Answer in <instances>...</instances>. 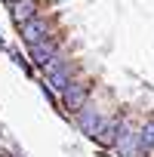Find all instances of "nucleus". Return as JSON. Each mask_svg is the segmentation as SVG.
Instances as JSON below:
<instances>
[{
    "label": "nucleus",
    "mask_w": 154,
    "mask_h": 157,
    "mask_svg": "<svg viewBox=\"0 0 154 157\" xmlns=\"http://www.w3.org/2000/svg\"><path fill=\"white\" fill-rule=\"evenodd\" d=\"M46 34H49V25L43 22V19H31V22H25L22 25V40L28 43V46H34V43H40V40H46Z\"/></svg>",
    "instance_id": "3"
},
{
    "label": "nucleus",
    "mask_w": 154,
    "mask_h": 157,
    "mask_svg": "<svg viewBox=\"0 0 154 157\" xmlns=\"http://www.w3.org/2000/svg\"><path fill=\"white\" fill-rule=\"evenodd\" d=\"M46 77H49L52 90H68V83H71V65H65L62 59H56V62L46 65Z\"/></svg>",
    "instance_id": "2"
},
{
    "label": "nucleus",
    "mask_w": 154,
    "mask_h": 157,
    "mask_svg": "<svg viewBox=\"0 0 154 157\" xmlns=\"http://www.w3.org/2000/svg\"><path fill=\"white\" fill-rule=\"evenodd\" d=\"M62 96H65V108L80 111V108H83V102H87V86L71 80V83H68V90H62Z\"/></svg>",
    "instance_id": "6"
},
{
    "label": "nucleus",
    "mask_w": 154,
    "mask_h": 157,
    "mask_svg": "<svg viewBox=\"0 0 154 157\" xmlns=\"http://www.w3.org/2000/svg\"><path fill=\"white\" fill-rule=\"evenodd\" d=\"M37 16V3H34V0H16V3H13V22L22 28L25 22H31Z\"/></svg>",
    "instance_id": "7"
},
{
    "label": "nucleus",
    "mask_w": 154,
    "mask_h": 157,
    "mask_svg": "<svg viewBox=\"0 0 154 157\" xmlns=\"http://www.w3.org/2000/svg\"><path fill=\"white\" fill-rule=\"evenodd\" d=\"M139 136H142V148H145V151H154V120L145 123V129H142Z\"/></svg>",
    "instance_id": "9"
},
{
    "label": "nucleus",
    "mask_w": 154,
    "mask_h": 157,
    "mask_svg": "<svg viewBox=\"0 0 154 157\" xmlns=\"http://www.w3.org/2000/svg\"><path fill=\"white\" fill-rule=\"evenodd\" d=\"M96 139H99L102 145H114V142H117V120H102Z\"/></svg>",
    "instance_id": "8"
},
{
    "label": "nucleus",
    "mask_w": 154,
    "mask_h": 157,
    "mask_svg": "<svg viewBox=\"0 0 154 157\" xmlns=\"http://www.w3.org/2000/svg\"><path fill=\"white\" fill-rule=\"evenodd\" d=\"M114 145H117V151H120L123 157H142V154H145V148H142V136H139L133 126H120Z\"/></svg>",
    "instance_id": "1"
},
{
    "label": "nucleus",
    "mask_w": 154,
    "mask_h": 157,
    "mask_svg": "<svg viewBox=\"0 0 154 157\" xmlns=\"http://www.w3.org/2000/svg\"><path fill=\"white\" fill-rule=\"evenodd\" d=\"M0 46H3V34H0Z\"/></svg>",
    "instance_id": "11"
},
{
    "label": "nucleus",
    "mask_w": 154,
    "mask_h": 157,
    "mask_svg": "<svg viewBox=\"0 0 154 157\" xmlns=\"http://www.w3.org/2000/svg\"><path fill=\"white\" fill-rule=\"evenodd\" d=\"M13 59H16V65H19V68H22V71H31V68H28V62H25V59H22V52H13Z\"/></svg>",
    "instance_id": "10"
},
{
    "label": "nucleus",
    "mask_w": 154,
    "mask_h": 157,
    "mask_svg": "<svg viewBox=\"0 0 154 157\" xmlns=\"http://www.w3.org/2000/svg\"><path fill=\"white\" fill-rule=\"evenodd\" d=\"M31 59H34L40 68H46L49 62H56V59H59V56H56V43H52L49 37H46V40H40V43H34V46H31Z\"/></svg>",
    "instance_id": "5"
},
{
    "label": "nucleus",
    "mask_w": 154,
    "mask_h": 157,
    "mask_svg": "<svg viewBox=\"0 0 154 157\" xmlns=\"http://www.w3.org/2000/svg\"><path fill=\"white\" fill-rule=\"evenodd\" d=\"M102 114L93 108V105H87V108H80V117H77V126H80V132H87V136H93L96 139V132H99V126H102Z\"/></svg>",
    "instance_id": "4"
}]
</instances>
